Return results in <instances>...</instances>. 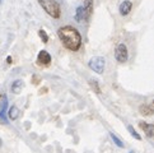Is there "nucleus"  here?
<instances>
[{
  "mask_svg": "<svg viewBox=\"0 0 154 153\" xmlns=\"http://www.w3.org/2000/svg\"><path fill=\"white\" fill-rule=\"evenodd\" d=\"M8 116L10 120H17L19 116V108L17 106H12L8 111Z\"/></svg>",
  "mask_w": 154,
  "mask_h": 153,
  "instance_id": "nucleus-13",
  "label": "nucleus"
},
{
  "mask_svg": "<svg viewBox=\"0 0 154 153\" xmlns=\"http://www.w3.org/2000/svg\"><path fill=\"white\" fill-rule=\"evenodd\" d=\"M37 64L40 67H48L51 64V55L46 50H41L37 56Z\"/></svg>",
  "mask_w": 154,
  "mask_h": 153,
  "instance_id": "nucleus-5",
  "label": "nucleus"
},
{
  "mask_svg": "<svg viewBox=\"0 0 154 153\" xmlns=\"http://www.w3.org/2000/svg\"><path fill=\"white\" fill-rule=\"evenodd\" d=\"M57 36L63 45L70 51H78L82 46V36L79 31L71 26H64L59 28Z\"/></svg>",
  "mask_w": 154,
  "mask_h": 153,
  "instance_id": "nucleus-1",
  "label": "nucleus"
},
{
  "mask_svg": "<svg viewBox=\"0 0 154 153\" xmlns=\"http://www.w3.org/2000/svg\"><path fill=\"white\" fill-rule=\"evenodd\" d=\"M40 78H38V76H36V75H33V76H32V83H33V84H38V83H40Z\"/></svg>",
  "mask_w": 154,
  "mask_h": 153,
  "instance_id": "nucleus-18",
  "label": "nucleus"
},
{
  "mask_svg": "<svg viewBox=\"0 0 154 153\" xmlns=\"http://www.w3.org/2000/svg\"><path fill=\"white\" fill-rule=\"evenodd\" d=\"M109 135H111V138H112V140L115 142V143H116V145H117V147H120V148H124V147H125V145H124V143H122V142H121V140H120V139L117 138V136H116V135H115L113 133H111V134H109Z\"/></svg>",
  "mask_w": 154,
  "mask_h": 153,
  "instance_id": "nucleus-17",
  "label": "nucleus"
},
{
  "mask_svg": "<svg viewBox=\"0 0 154 153\" xmlns=\"http://www.w3.org/2000/svg\"><path fill=\"white\" fill-rule=\"evenodd\" d=\"M153 105H154V101H153Z\"/></svg>",
  "mask_w": 154,
  "mask_h": 153,
  "instance_id": "nucleus-21",
  "label": "nucleus"
},
{
  "mask_svg": "<svg viewBox=\"0 0 154 153\" xmlns=\"http://www.w3.org/2000/svg\"><path fill=\"white\" fill-rule=\"evenodd\" d=\"M7 106H8V100H7V97H4V101L2 103V108H0V121H2L3 124H7V119H5Z\"/></svg>",
  "mask_w": 154,
  "mask_h": 153,
  "instance_id": "nucleus-10",
  "label": "nucleus"
},
{
  "mask_svg": "<svg viewBox=\"0 0 154 153\" xmlns=\"http://www.w3.org/2000/svg\"><path fill=\"white\" fill-rule=\"evenodd\" d=\"M23 87H24V82L22 80V79H17V80H14L13 83H12V87H10V89H12L13 93L15 95H19L22 89H23Z\"/></svg>",
  "mask_w": 154,
  "mask_h": 153,
  "instance_id": "nucleus-9",
  "label": "nucleus"
},
{
  "mask_svg": "<svg viewBox=\"0 0 154 153\" xmlns=\"http://www.w3.org/2000/svg\"><path fill=\"white\" fill-rule=\"evenodd\" d=\"M128 130H129V133H130L131 135H133L135 139H137V140H141V136H140V134H137V133H136V130H135L133 126H131V125H128Z\"/></svg>",
  "mask_w": 154,
  "mask_h": 153,
  "instance_id": "nucleus-15",
  "label": "nucleus"
},
{
  "mask_svg": "<svg viewBox=\"0 0 154 153\" xmlns=\"http://www.w3.org/2000/svg\"><path fill=\"white\" fill-rule=\"evenodd\" d=\"M83 8H84V10H85L87 18L91 17V14H92V12H93V0H84Z\"/></svg>",
  "mask_w": 154,
  "mask_h": 153,
  "instance_id": "nucleus-12",
  "label": "nucleus"
},
{
  "mask_svg": "<svg viewBox=\"0 0 154 153\" xmlns=\"http://www.w3.org/2000/svg\"><path fill=\"white\" fill-rule=\"evenodd\" d=\"M131 9H133V3L130 2V0H124L122 3L120 4V14L122 15V17H126L130 12H131Z\"/></svg>",
  "mask_w": 154,
  "mask_h": 153,
  "instance_id": "nucleus-7",
  "label": "nucleus"
},
{
  "mask_svg": "<svg viewBox=\"0 0 154 153\" xmlns=\"http://www.w3.org/2000/svg\"><path fill=\"white\" fill-rule=\"evenodd\" d=\"M37 2L50 17H52L55 19L60 18V15H61V9H60V5L56 0H37Z\"/></svg>",
  "mask_w": 154,
  "mask_h": 153,
  "instance_id": "nucleus-2",
  "label": "nucleus"
},
{
  "mask_svg": "<svg viewBox=\"0 0 154 153\" xmlns=\"http://www.w3.org/2000/svg\"><path fill=\"white\" fill-rule=\"evenodd\" d=\"M0 147H2V139H0Z\"/></svg>",
  "mask_w": 154,
  "mask_h": 153,
  "instance_id": "nucleus-20",
  "label": "nucleus"
},
{
  "mask_svg": "<svg viewBox=\"0 0 154 153\" xmlns=\"http://www.w3.org/2000/svg\"><path fill=\"white\" fill-rule=\"evenodd\" d=\"M115 59L121 64H124L129 60V50H128V47H126L125 43H119L116 46V50H115Z\"/></svg>",
  "mask_w": 154,
  "mask_h": 153,
  "instance_id": "nucleus-4",
  "label": "nucleus"
},
{
  "mask_svg": "<svg viewBox=\"0 0 154 153\" xmlns=\"http://www.w3.org/2000/svg\"><path fill=\"white\" fill-rule=\"evenodd\" d=\"M75 19L76 22H83L84 19H87V15H85V10L83 7H78L76 8V12H75Z\"/></svg>",
  "mask_w": 154,
  "mask_h": 153,
  "instance_id": "nucleus-11",
  "label": "nucleus"
},
{
  "mask_svg": "<svg viewBox=\"0 0 154 153\" xmlns=\"http://www.w3.org/2000/svg\"><path fill=\"white\" fill-rule=\"evenodd\" d=\"M7 61H8V63H9V64H10V63H12V58H10V56H9V58H8V59H7Z\"/></svg>",
  "mask_w": 154,
  "mask_h": 153,
  "instance_id": "nucleus-19",
  "label": "nucleus"
},
{
  "mask_svg": "<svg viewBox=\"0 0 154 153\" xmlns=\"http://www.w3.org/2000/svg\"><path fill=\"white\" fill-rule=\"evenodd\" d=\"M38 36L41 37V40H42L43 43H47V42H48V35H47L43 30H40V31H38Z\"/></svg>",
  "mask_w": 154,
  "mask_h": 153,
  "instance_id": "nucleus-16",
  "label": "nucleus"
},
{
  "mask_svg": "<svg viewBox=\"0 0 154 153\" xmlns=\"http://www.w3.org/2000/svg\"><path fill=\"white\" fill-rule=\"evenodd\" d=\"M89 86L92 87V89L96 92L97 95H101V88H100V84H98V82L94 80V79H89Z\"/></svg>",
  "mask_w": 154,
  "mask_h": 153,
  "instance_id": "nucleus-14",
  "label": "nucleus"
},
{
  "mask_svg": "<svg viewBox=\"0 0 154 153\" xmlns=\"http://www.w3.org/2000/svg\"><path fill=\"white\" fill-rule=\"evenodd\" d=\"M139 128L146 134V136H149V138H153V136H154V124L140 121L139 123Z\"/></svg>",
  "mask_w": 154,
  "mask_h": 153,
  "instance_id": "nucleus-6",
  "label": "nucleus"
},
{
  "mask_svg": "<svg viewBox=\"0 0 154 153\" xmlns=\"http://www.w3.org/2000/svg\"><path fill=\"white\" fill-rule=\"evenodd\" d=\"M88 65H89V68L93 72H96L97 74H103L104 67H106V61H104V59L102 56H93L89 60Z\"/></svg>",
  "mask_w": 154,
  "mask_h": 153,
  "instance_id": "nucleus-3",
  "label": "nucleus"
},
{
  "mask_svg": "<svg viewBox=\"0 0 154 153\" xmlns=\"http://www.w3.org/2000/svg\"><path fill=\"white\" fill-rule=\"evenodd\" d=\"M139 112L143 115V116H152L154 115V105H149V103H144L139 107Z\"/></svg>",
  "mask_w": 154,
  "mask_h": 153,
  "instance_id": "nucleus-8",
  "label": "nucleus"
}]
</instances>
